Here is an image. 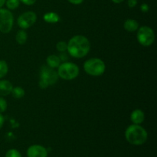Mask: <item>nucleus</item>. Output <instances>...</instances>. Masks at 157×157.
Masks as SVG:
<instances>
[{"label":"nucleus","instance_id":"nucleus-26","mask_svg":"<svg viewBox=\"0 0 157 157\" xmlns=\"http://www.w3.org/2000/svg\"><path fill=\"white\" fill-rule=\"evenodd\" d=\"M68 2L73 5H80L84 2V0H68Z\"/></svg>","mask_w":157,"mask_h":157},{"label":"nucleus","instance_id":"nucleus-18","mask_svg":"<svg viewBox=\"0 0 157 157\" xmlns=\"http://www.w3.org/2000/svg\"><path fill=\"white\" fill-rule=\"evenodd\" d=\"M6 4L9 10H15L19 6L20 1L19 0H6Z\"/></svg>","mask_w":157,"mask_h":157},{"label":"nucleus","instance_id":"nucleus-17","mask_svg":"<svg viewBox=\"0 0 157 157\" xmlns=\"http://www.w3.org/2000/svg\"><path fill=\"white\" fill-rule=\"evenodd\" d=\"M9 71V67L7 63L3 60H0V79L4 78Z\"/></svg>","mask_w":157,"mask_h":157},{"label":"nucleus","instance_id":"nucleus-29","mask_svg":"<svg viewBox=\"0 0 157 157\" xmlns=\"http://www.w3.org/2000/svg\"><path fill=\"white\" fill-rule=\"evenodd\" d=\"M124 0H112V2L114 3H116V4H119V3H121L122 2H124Z\"/></svg>","mask_w":157,"mask_h":157},{"label":"nucleus","instance_id":"nucleus-21","mask_svg":"<svg viewBox=\"0 0 157 157\" xmlns=\"http://www.w3.org/2000/svg\"><path fill=\"white\" fill-rule=\"evenodd\" d=\"M7 107V102H6V100L2 97H0V113H3V112L6 111Z\"/></svg>","mask_w":157,"mask_h":157},{"label":"nucleus","instance_id":"nucleus-4","mask_svg":"<svg viewBox=\"0 0 157 157\" xmlns=\"http://www.w3.org/2000/svg\"><path fill=\"white\" fill-rule=\"evenodd\" d=\"M58 68V77L66 81L75 79L79 75V67L75 63L65 61L60 64Z\"/></svg>","mask_w":157,"mask_h":157},{"label":"nucleus","instance_id":"nucleus-20","mask_svg":"<svg viewBox=\"0 0 157 157\" xmlns=\"http://www.w3.org/2000/svg\"><path fill=\"white\" fill-rule=\"evenodd\" d=\"M6 157H21V155L17 150L12 149L6 153Z\"/></svg>","mask_w":157,"mask_h":157},{"label":"nucleus","instance_id":"nucleus-16","mask_svg":"<svg viewBox=\"0 0 157 157\" xmlns=\"http://www.w3.org/2000/svg\"><path fill=\"white\" fill-rule=\"evenodd\" d=\"M11 94H12L14 98L16 99H21L25 96V90L21 87H15L12 88Z\"/></svg>","mask_w":157,"mask_h":157},{"label":"nucleus","instance_id":"nucleus-13","mask_svg":"<svg viewBox=\"0 0 157 157\" xmlns=\"http://www.w3.org/2000/svg\"><path fill=\"white\" fill-rule=\"evenodd\" d=\"M46 61H47L48 66H49L52 68L58 67V66L61 64V60H60L59 57L55 55H49L46 59Z\"/></svg>","mask_w":157,"mask_h":157},{"label":"nucleus","instance_id":"nucleus-23","mask_svg":"<svg viewBox=\"0 0 157 157\" xmlns=\"http://www.w3.org/2000/svg\"><path fill=\"white\" fill-rule=\"evenodd\" d=\"M19 1L26 6H32L35 4L36 0H19Z\"/></svg>","mask_w":157,"mask_h":157},{"label":"nucleus","instance_id":"nucleus-6","mask_svg":"<svg viewBox=\"0 0 157 157\" xmlns=\"http://www.w3.org/2000/svg\"><path fill=\"white\" fill-rule=\"evenodd\" d=\"M137 41L141 45L149 47L153 44L155 41L154 31L149 26H142L137 29Z\"/></svg>","mask_w":157,"mask_h":157},{"label":"nucleus","instance_id":"nucleus-24","mask_svg":"<svg viewBox=\"0 0 157 157\" xmlns=\"http://www.w3.org/2000/svg\"><path fill=\"white\" fill-rule=\"evenodd\" d=\"M127 5L130 8H134L136 7L137 5V0H128L127 1Z\"/></svg>","mask_w":157,"mask_h":157},{"label":"nucleus","instance_id":"nucleus-3","mask_svg":"<svg viewBox=\"0 0 157 157\" xmlns=\"http://www.w3.org/2000/svg\"><path fill=\"white\" fill-rule=\"evenodd\" d=\"M58 75L54 68L49 66L43 65L40 71L39 87L41 88H47L49 86H52L57 83L58 80Z\"/></svg>","mask_w":157,"mask_h":157},{"label":"nucleus","instance_id":"nucleus-14","mask_svg":"<svg viewBox=\"0 0 157 157\" xmlns=\"http://www.w3.org/2000/svg\"><path fill=\"white\" fill-rule=\"evenodd\" d=\"M44 21H46L47 23H50V24H54V23H57L58 21H59L60 17L56 12H50L45 13L44 15Z\"/></svg>","mask_w":157,"mask_h":157},{"label":"nucleus","instance_id":"nucleus-2","mask_svg":"<svg viewBox=\"0 0 157 157\" xmlns=\"http://www.w3.org/2000/svg\"><path fill=\"white\" fill-rule=\"evenodd\" d=\"M125 137L130 144L140 146L145 144L147 140L148 134L147 130L140 124H132L126 130Z\"/></svg>","mask_w":157,"mask_h":157},{"label":"nucleus","instance_id":"nucleus-27","mask_svg":"<svg viewBox=\"0 0 157 157\" xmlns=\"http://www.w3.org/2000/svg\"><path fill=\"white\" fill-rule=\"evenodd\" d=\"M4 121H5L4 117H3V116L1 114V113H0V129L2 127L3 124H4Z\"/></svg>","mask_w":157,"mask_h":157},{"label":"nucleus","instance_id":"nucleus-11","mask_svg":"<svg viewBox=\"0 0 157 157\" xmlns=\"http://www.w3.org/2000/svg\"><path fill=\"white\" fill-rule=\"evenodd\" d=\"M13 86L10 81L7 80H1L0 81V97L7 96L12 92Z\"/></svg>","mask_w":157,"mask_h":157},{"label":"nucleus","instance_id":"nucleus-22","mask_svg":"<svg viewBox=\"0 0 157 157\" xmlns=\"http://www.w3.org/2000/svg\"><path fill=\"white\" fill-rule=\"evenodd\" d=\"M58 57H59L61 61H63V62H65V61H67L68 60V55H67V54L65 53V52H61V54H60V55Z\"/></svg>","mask_w":157,"mask_h":157},{"label":"nucleus","instance_id":"nucleus-25","mask_svg":"<svg viewBox=\"0 0 157 157\" xmlns=\"http://www.w3.org/2000/svg\"><path fill=\"white\" fill-rule=\"evenodd\" d=\"M140 9L143 12H147L149 11V6L146 3H144V4L141 5Z\"/></svg>","mask_w":157,"mask_h":157},{"label":"nucleus","instance_id":"nucleus-10","mask_svg":"<svg viewBox=\"0 0 157 157\" xmlns=\"http://www.w3.org/2000/svg\"><path fill=\"white\" fill-rule=\"evenodd\" d=\"M145 120V113L140 109H136L130 115V121L133 124H141Z\"/></svg>","mask_w":157,"mask_h":157},{"label":"nucleus","instance_id":"nucleus-7","mask_svg":"<svg viewBox=\"0 0 157 157\" xmlns=\"http://www.w3.org/2000/svg\"><path fill=\"white\" fill-rule=\"evenodd\" d=\"M14 17L10 10L0 9V32L9 33L13 27Z\"/></svg>","mask_w":157,"mask_h":157},{"label":"nucleus","instance_id":"nucleus-9","mask_svg":"<svg viewBox=\"0 0 157 157\" xmlns=\"http://www.w3.org/2000/svg\"><path fill=\"white\" fill-rule=\"evenodd\" d=\"M28 157H47L48 151L41 145H32L27 150Z\"/></svg>","mask_w":157,"mask_h":157},{"label":"nucleus","instance_id":"nucleus-28","mask_svg":"<svg viewBox=\"0 0 157 157\" xmlns=\"http://www.w3.org/2000/svg\"><path fill=\"white\" fill-rule=\"evenodd\" d=\"M6 0H0V9L6 4Z\"/></svg>","mask_w":157,"mask_h":157},{"label":"nucleus","instance_id":"nucleus-19","mask_svg":"<svg viewBox=\"0 0 157 157\" xmlns=\"http://www.w3.org/2000/svg\"><path fill=\"white\" fill-rule=\"evenodd\" d=\"M57 50L60 52H64L67 51V44L65 42V41H58L56 44Z\"/></svg>","mask_w":157,"mask_h":157},{"label":"nucleus","instance_id":"nucleus-5","mask_svg":"<svg viewBox=\"0 0 157 157\" xmlns=\"http://www.w3.org/2000/svg\"><path fill=\"white\" fill-rule=\"evenodd\" d=\"M84 69L86 73L91 76H101L106 70L105 63L101 59L93 58L87 60L84 64Z\"/></svg>","mask_w":157,"mask_h":157},{"label":"nucleus","instance_id":"nucleus-1","mask_svg":"<svg viewBox=\"0 0 157 157\" xmlns=\"http://www.w3.org/2000/svg\"><path fill=\"white\" fill-rule=\"evenodd\" d=\"M90 49L89 40L84 35H75L69 40L67 51L75 58H82L88 54Z\"/></svg>","mask_w":157,"mask_h":157},{"label":"nucleus","instance_id":"nucleus-12","mask_svg":"<svg viewBox=\"0 0 157 157\" xmlns=\"http://www.w3.org/2000/svg\"><path fill=\"white\" fill-rule=\"evenodd\" d=\"M124 29L127 32H136L138 29H139V23L136 20L132 19V18H129V19L126 20L124 24Z\"/></svg>","mask_w":157,"mask_h":157},{"label":"nucleus","instance_id":"nucleus-15","mask_svg":"<svg viewBox=\"0 0 157 157\" xmlns=\"http://www.w3.org/2000/svg\"><path fill=\"white\" fill-rule=\"evenodd\" d=\"M28 39V35L27 32L24 30V29H21L18 31L15 36V40H16L17 43L19 44H24L26 42Z\"/></svg>","mask_w":157,"mask_h":157},{"label":"nucleus","instance_id":"nucleus-8","mask_svg":"<svg viewBox=\"0 0 157 157\" xmlns=\"http://www.w3.org/2000/svg\"><path fill=\"white\" fill-rule=\"evenodd\" d=\"M37 21V15L34 12L29 11L20 15L17 19V23L21 29H27L32 27Z\"/></svg>","mask_w":157,"mask_h":157}]
</instances>
